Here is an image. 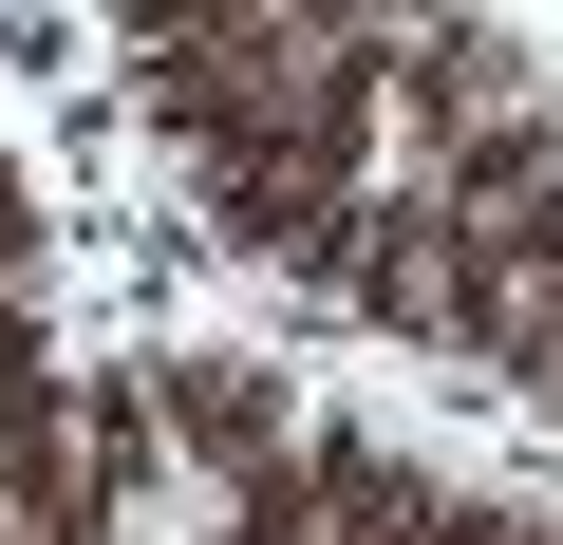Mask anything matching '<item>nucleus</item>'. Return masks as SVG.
Listing matches in <instances>:
<instances>
[{
	"instance_id": "obj_9",
	"label": "nucleus",
	"mask_w": 563,
	"mask_h": 545,
	"mask_svg": "<svg viewBox=\"0 0 563 545\" xmlns=\"http://www.w3.org/2000/svg\"><path fill=\"white\" fill-rule=\"evenodd\" d=\"M38 377H57V358H38V302L0 283V395H38Z\"/></svg>"
},
{
	"instance_id": "obj_5",
	"label": "nucleus",
	"mask_w": 563,
	"mask_h": 545,
	"mask_svg": "<svg viewBox=\"0 0 563 545\" xmlns=\"http://www.w3.org/2000/svg\"><path fill=\"white\" fill-rule=\"evenodd\" d=\"M151 470H188V451H169V395H151V358H95V377H76V489H113V508H132Z\"/></svg>"
},
{
	"instance_id": "obj_8",
	"label": "nucleus",
	"mask_w": 563,
	"mask_h": 545,
	"mask_svg": "<svg viewBox=\"0 0 563 545\" xmlns=\"http://www.w3.org/2000/svg\"><path fill=\"white\" fill-rule=\"evenodd\" d=\"M0 283H38V188H20V151H0Z\"/></svg>"
},
{
	"instance_id": "obj_4",
	"label": "nucleus",
	"mask_w": 563,
	"mask_h": 545,
	"mask_svg": "<svg viewBox=\"0 0 563 545\" xmlns=\"http://www.w3.org/2000/svg\"><path fill=\"white\" fill-rule=\"evenodd\" d=\"M301 470H320V526H357V545H413L432 526V451H395V433H357V414H301Z\"/></svg>"
},
{
	"instance_id": "obj_3",
	"label": "nucleus",
	"mask_w": 563,
	"mask_h": 545,
	"mask_svg": "<svg viewBox=\"0 0 563 545\" xmlns=\"http://www.w3.org/2000/svg\"><path fill=\"white\" fill-rule=\"evenodd\" d=\"M151 395H169V451L225 489V470H263V451H301V395H282V358H225V339H188V358H151Z\"/></svg>"
},
{
	"instance_id": "obj_7",
	"label": "nucleus",
	"mask_w": 563,
	"mask_h": 545,
	"mask_svg": "<svg viewBox=\"0 0 563 545\" xmlns=\"http://www.w3.org/2000/svg\"><path fill=\"white\" fill-rule=\"evenodd\" d=\"M413 545H526V508H507V489H432V526H413Z\"/></svg>"
},
{
	"instance_id": "obj_6",
	"label": "nucleus",
	"mask_w": 563,
	"mask_h": 545,
	"mask_svg": "<svg viewBox=\"0 0 563 545\" xmlns=\"http://www.w3.org/2000/svg\"><path fill=\"white\" fill-rule=\"evenodd\" d=\"M0 545H132V508H113V489H38Z\"/></svg>"
},
{
	"instance_id": "obj_1",
	"label": "nucleus",
	"mask_w": 563,
	"mask_h": 545,
	"mask_svg": "<svg viewBox=\"0 0 563 545\" xmlns=\"http://www.w3.org/2000/svg\"><path fill=\"white\" fill-rule=\"evenodd\" d=\"M526 39L488 20V0H413V39H395V132H376V188H432L488 113H526Z\"/></svg>"
},
{
	"instance_id": "obj_2",
	"label": "nucleus",
	"mask_w": 563,
	"mask_h": 545,
	"mask_svg": "<svg viewBox=\"0 0 563 545\" xmlns=\"http://www.w3.org/2000/svg\"><path fill=\"white\" fill-rule=\"evenodd\" d=\"M376 339H413V358H451L470 339V302H488V244H470V207L451 188H376V244H357V283H339Z\"/></svg>"
},
{
	"instance_id": "obj_11",
	"label": "nucleus",
	"mask_w": 563,
	"mask_h": 545,
	"mask_svg": "<svg viewBox=\"0 0 563 545\" xmlns=\"http://www.w3.org/2000/svg\"><path fill=\"white\" fill-rule=\"evenodd\" d=\"M526 545H563V508H526Z\"/></svg>"
},
{
	"instance_id": "obj_10",
	"label": "nucleus",
	"mask_w": 563,
	"mask_h": 545,
	"mask_svg": "<svg viewBox=\"0 0 563 545\" xmlns=\"http://www.w3.org/2000/svg\"><path fill=\"white\" fill-rule=\"evenodd\" d=\"M526 414H544V433H563V358H544V377H526Z\"/></svg>"
}]
</instances>
